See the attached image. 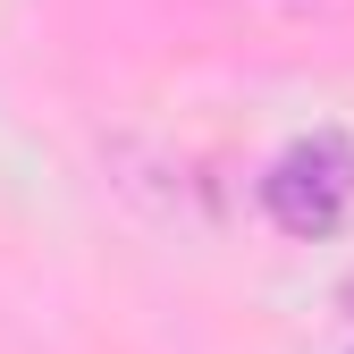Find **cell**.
<instances>
[{
	"label": "cell",
	"instance_id": "obj_1",
	"mask_svg": "<svg viewBox=\"0 0 354 354\" xmlns=\"http://www.w3.org/2000/svg\"><path fill=\"white\" fill-rule=\"evenodd\" d=\"M346 211H354V144L346 136H304L261 169V219L279 236L321 245L346 228Z\"/></svg>",
	"mask_w": 354,
	"mask_h": 354
}]
</instances>
